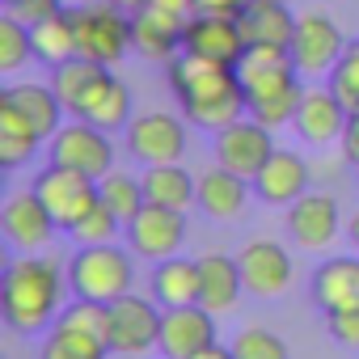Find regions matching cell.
I'll use <instances>...</instances> for the list:
<instances>
[{
    "label": "cell",
    "instance_id": "cell-1",
    "mask_svg": "<svg viewBox=\"0 0 359 359\" xmlns=\"http://www.w3.org/2000/svg\"><path fill=\"white\" fill-rule=\"evenodd\" d=\"M169 89H173L177 106H182V114L203 131H224L241 114H250L245 85H241L237 68H229V64H212V60L182 51L177 60H169Z\"/></svg>",
    "mask_w": 359,
    "mask_h": 359
},
{
    "label": "cell",
    "instance_id": "cell-2",
    "mask_svg": "<svg viewBox=\"0 0 359 359\" xmlns=\"http://www.w3.org/2000/svg\"><path fill=\"white\" fill-rule=\"evenodd\" d=\"M64 300V271L51 258H13L0 279V313L18 334H39L55 325Z\"/></svg>",
    "mask_w": 359,
    "mask_h": 359
},
{
    "label": "cell",
    "instance_id": "cell-3",
    "mask_svg": "<svg viewBox=\"0 0 359 359\" xmlns=\"http://www.w3.org/2000/svg\"><path fill=\"white\" fill-rule=\"evenodd\" d=\"M237 76L245 85V102H250V118L266 123L271 131H279L283 123L296 118V106L304 97L300 89V68L292 64V51L283 47H245Z\"/></svg>",
    "mask_w": 359,
    "mask_h": 359
},
{
    "label": "cell",
    "instance_id": "cell-4",
    "mask_svg": "<svg viewBox=\"0 0 359 359\" xmlns=\"http://www.w3.org/2000/svg\"><path fill=\"white\" fill-rule=\"evenodd\" d=\"M68 9L76 26V55L114 68L131 51V13H123L110 0H81Z\"/></svg>",
    "mask_w": 359,
    "mask_h": 359
},
{
    "label": "cell",
    "instance_id": "cell-5",
    "mask_svg": "<svg viewBox=\"0 0 359 359\" xmlns=\"http://www.w3.org/2000/svg\"><path fill=\"white\" fill-rule=\"evenodd\" d=\"M68 287L76 300H97L114 304L118 296L131 292V258L114 241L106 245H81L68 262Z\"/></svg>",
    "mask_w": 359,
    "mask_h": 359
},
{
    "label": "cell",
    "instance_id": "cell-6",
    "mask_svg": "<svg viewBox=\"0 0 359 359\" xmlns=\"http://www.w3.org/2000/svg\"><path fill=\"white\" fill-rule=\"evenodd\" d=\"M123 237H127L135 258H152V262L173 258L177 250H182V241H187V212H173V208H161V203H144L127 220Z\"/></svg>",
    "mask_w": 359,
    "mask_h": 359
},
{
    "label": "cell",
    "instance_id": "cell-7",
    "mask_svg": "<svg viewBox=\"0 0 359 359\" xmlns=\"http://www.w3.org/2000/svg\"><path fill=\"white\" fill-rule=\"evenodd\" d=\"M51 161L55 165H68V169H81L89 177H102L114 169V144H110V131L76 118V123H64L55 135H51Z\"/></svg>",
    "mask_w": 359,
    "mask_h": 359
},
{
    "label": "cell",
    "instance_id": "cell-8",
    "mask_svg": "<svg viewBox=\"0 0 359 359\" xmlns=\"http://www.w3.org/2000/svg\"><path fill=\"white\" fill-rule=\"evenodd\" d=\"M34 191H39V199L51 208V216L60 220V229L68 233V224H76V220L97 203V177L51 161V165L34 177Z\"/></svg>",
    "mask_w": 359,
    "mask_h": 359
},
{
    "label": "cell",
    "instance_id": "cell-9",
    "mask_svg": "<svg viewBox=\"0 0 359 359\" xmlns=\"http://www.w3.org/2000/svg\"><path fill=\"white\" fill-rule=\"evenodd\" d=\"M161 313L148 296H118L110 304V351L114 355H148L161 342Z\"/></svg>",
    "mask_w": 359,
    "mask_h": 359
},
{
    "label": "cell",
    "instance_id": "cell-10",
    "mask_svg": "<svg viewBox=\"0 0 359 359\" xmlns=\"http://www.w3.org/2000/svg\"><path fill=\"white\" fill-rule=\"evenodd\" d=\"M287 51H292V64L300 68V76H330V68L346 51V39L330 13H304V18H296V34H292Z\"/></svg>",
    "mask_w": 359,
    "mask_h": 359
},
{
    "label": "cell",
    "instance_id": "cell-11",
    "mask_svg": "<svg viewBox=\"0 0 359 359\" xmlns=\"http://www.w3.org/2000/svg\"><path fill=\"white\" fill-rule=\"evenodd\" d=\"M127 148L140 165H173L187 152V127L165 110H148L127 127Z\"/></svg>",
    "mask_w": 359,
    "mask_h": 359
},
{
    "label": "cell",
    "instance_id": "cell-12",
    "mask_svg": "<svg viewBox=\"0 0 359 359\" xmlns=\"http://www.w3.org/2000/svg\"><path fill=\"white\" fill-rule=\"evenodd\" d=\"M275 152V140H271V127L258 123V118H237L233 127L216 131V161L241 177H258V169L271 161Z\"/></svg>",
    "mask_w": 359,
    "mask_h": 359
},
{
    "label": "cell",
    "instance_id": "cell-13",
    "mask_svg": "<svg viewBox=\"0 0 359 359\" xmlns=\"http://www.w3.org/2000/svg\"><path fill=\"white\" fill-rule=\"evenodd\" d=\"M212 342H216V313H208L203 304H177V309L161 313L156 351L165 359H195Z\"/></svg>",
    "mask_w": 359,
    "mask_h": 359
},
{
    "label": "cell",
    "instance_id": "cell-14",
    "mask_svg": "<svg viewBox=\"0 0 359 359\" xmlns=\"http://www.w3.org/2000/svg\"><path fill=\"white\" fill-rule=\"evenodd\" d=\"M182 51L212 60V64H229L237 68L245 55V34L237 18H212V13H195L182 30Z\"/></svg>",
    "mask_w": 359,
    "mask_h": 359
},
{
    "label": "cell",
    "instance_id": "cell-15",
    "mask_svg": "<svg viewBox=\"0 0 359 359\" xmlns=\"http://www.w3.org/2000/svg\"><path fill=\"white\" fill-rule=\"evenodd\" d=\"M237 266H241V279H245V292L258 296V300H275L292 287V258L279 241H245L241 254H237Z\"/></svg>",
    "mask_w": 359,
    "mask_h": 359
},
{
    "label": "cell",
    "instance_id": "cell-16",
    "mask_svg": "<svg viewBox=\"0 0 359 359\" xmlns=\"http://www.w3.org/2000/svg\"><path fill=\"white\" fill-rule=\"evenodd\" d=\"M0 229H5L9 245H18V250H43V245L55 237L60 220L51 216V208H47V203L39 199V191L30 187V191L13 195V199L5 203V212H0Z\"/></svg>",
    "mask_w": 359,
    "mask_h": 359
},
{
    "label": "cell",
    "instance_id": "cell-17",
    "mask_svg": "<svg viewBox=\"0 0 359 359\" xmlns=\"http://www.w3.org/2000/svg\"><path fill=\"white\" fill-rule=\"evenodd\" d=\"M346 114H351V110L342 106V97H338L330 85H325V89H304L292 127H296V135H300L304 144L325 148V144L342 140V131H346Z\"/></svg>",
    "mask_w": 359,
    "mask_h": 359
},
{
    "label": "cell",
    "instance_id": "cell-18",
    "mask_svg": "<svg viewBox=\"0 0 359 359\" xmlns=\"http://www.w3.org/2000/svg\"><path fill=\"white\" fill-rule=\"evenodd\" d=\"M304 191H309V165L292 148H275L271 161L254 177V195L271 208H292Z\"/></svg>",
    "mask_w": 359,
    "mask_h": 359
},
{
    "label": "cell",
    "instance_id": "cell-19",
    "mask_svg": "<svg viewBox=\"0 0 359 359\" xmlns=\"http://www.w3.org/2000/svg\"><path fill=\"white\" fill-rule=\"evenodd\" d=\"M287 233L296 245L304 250H325L338 237V203L334 195H313L304 191L292 208H287Z\"/></svg>",
    "mask_w": 359,
    "mask_h": 359
},
{
    "label": "cell",
    "instance_id": "cell-20",
    "mask_svg": "<svg viewBox=\"0 0 359 359\" xmlns=\"http://www.w3.org/2000/svg\"><path fill=\"white\" fill-rule=\"evenodd\" d=\"M182 30H187V22H177L152 5L131 13V47H135V55L156 60V64H169L182 55Z\"/></svg>",
    "mask_w": 359,
    "mask_h": 359
},
{
    "label": "cell",
    "instance_id": "cell-21",
    "mask_svg": "<svg viewBox=\"0 0 359 359\" xmlns=\"http://www.w3.org/2000/svg\"><path fill=\"white\" fill-rule=\"evenodd\" d=\"M241 22V34H245V47H292V34H296V18L287 13L283 0H250L245 13L237 18Z\"/></svg>",
    "mask_w": 359,
    "mask_h": 359
},
{
    "label": "cell",
    "instance_id": "cell-22",
    "mask_svg": "<svg viewBox=\"0 0 359 359\" xmlns=\"http://www.w3.org/2000/svg\"><path fill=\"white\" fill-rule=\"evenodd\" d=\"M250 191H254L250 177H241V173L216 165V169H208V173L199 177V212H203L208 220H233V216H241Z\"/></svg>",
    "mask_w": 359,
    "mask_h": 359
},
{
    "label": "cell",
    "instance_id": "cell-23",
    "mask_svg": "<svg viewBox=\"0 0 359 359\" xmlns=\"http://www.w3.org/2000/svg\"><path fill=\"white\" fill-rule=\"evenodd\" d=\"M140 182H144L148 203H161V208H173V212L199 208V177H191L182 169V161H173V165H144Z\"/></svg>",
    "mask_w": 359,
    "mask_h": 359
},
{
    "label": "cell",
    "instance_id": "cell-24",
    "mask_svg": "<svg viewBox=\"0 0 359 359\" xmlns=\"http://www.w3.org/2000/svg\"><path fill=\"white\" fill-rule=\"evenodd\" d=\"M76 118H85V123H93V127H102V131H123V127H131V93H127V85L106 68V76H102V81L89 89V97L81 102Z\"/></svg>",
    "mask_w": 359,
    "mask_h": 359
},
{
    "label": "cell",
    "instance_id": "cell-25",
    "mask_svg": "<svg viewBox=\"0 0 359 359\" xmlns=\"http://www.w3.org/2000/svg\"><path fill=\"white\" fill-rule=\"evenodd\" d=\"M199 275H203L199 304H203L208 313L220 317V313L237 309V300H241V292H245V279H241L237 258H229V254H208V258H199Z\"/></svg>",
    "mask_w": 359,
    "mask_h": 359
},
{
    "label": "cell",
    "instance_id": "cell-26",
    "mask_svg": "<svg viewBox=\"0 0 359 359\" xmlns=\"http://www.w3.org/2000/svg\"><path fill=\"white\" fill-rule=\"evenodd\" d=\"M313 300L321 313L359 309V258H330L313 275Z\"/></svg>",
    "mask_w": 359,
    "mask_h": 359
},
{
    "label": "cell",
    "instance_id": "cell-27",
    "mask_svg": "<svg viewBox=\"0 0 359 359\" xmlns=\"http://www.w3.org/2000/svg\"><path fill=\"white\" fill-rule=\"evenodd\" d=\"M199 258H161L152 271V300L161 309H177V304H199Z\"/></svg>",
    "mask_w": 359,
    "mask_h": 359
},
{
    "label": "cell",
    "instance_id": "cell-28",
    "mask_svg": "<svg viewBox=\"0 0 359 359\" xmlns=\"http://www.w3.org/2000/svg\"><path fill=\"white\" fill-rule=\"evenodd\" d=\"M5 102H13L22 114H26V123L39 131V140H51L60 127H64V102H60V93L51 89V85H34V81H26V85H9L5 93H0Z\"/></svg>",
    "mask_w": 359,
    "mask_h": 359
},
{
    "label": "cell",
    "instance_id": "cell-29",
    "mask_svg": "<svg viewBox=\"0 0 359 359\" xmlns=\"http://www.w3.org/2000/svg\"><path fill=\"white\" fill-rule=\"evenodd\" d=\"M102 76H106V64H93V60H85V55H72V60H64V64L51 68V89L60 93L64 110L76 118L81 102L89 97V89H93Z\"/></svg>",
    "mask_w": 359,
    "mask_h": 359
},
{
    "label": "cell",
    "instance_id": "cell-30",
    "mask_svg": "<svg viewBox=\"0 0 359 359\" xmlns=\"http://www.w3.org/2000/svg\"><path fill=\"white\" fill-rule=\"evenodd\" d=\"M30 34H34V60L51 64V68L76 55V26H72V9H60L55 18L39 22Z\"/></svg>",
    "mask_w": 359,
    "mask_h": 359
},
{
    "label": "cell",
    "instance_id": "cell-31",
    "mask_svg": "<svg viewBox=\"0 0 359 359\" xmlns=\"http://www.w3.org/2000/svg\"><path fill=\"white\" fill-rule=\"evenodd\" d=\"M110 355V342L85 334V330H68V325H55L43 342V355L39 359H106Z\"/></svg>",
    "mask_w": 359,
    "mask_h": 359
},
{
    "label": "cell",
    "instance_id": "cell-32",
    "mask_svg": "<svg viewBox=\"0 0 359 359\" xmlns=\"http://www.w3.org/2000/svg\"><path fill=\"white\" fill-rule=\"evenodd\" d=\"M97 195H102V203L127 224L144 203H148V195H144V182H140V177H131V173H106L102 177V182H97Z\"/></svg>",
    "mask_w": 359,
    "mask_h": 359
},
{
    "label": "cell",
    "instance_id": "cell-33",
    "mask_svg": "<svg viewBox=\"0 0 359 359\" xmlns=\"http://www.w3.org/2000/svg\"><path fill=\"white\" fill-rule=\"evenodd\" d=\"M123 229H127V224H123V220L102 203V195H97V203H93L76 224H68V237H72L76 245H106V241H114Z\"/></svg>",
    "mask_w": 359,
    "mask_h": 359
},
{
    "label": "cell",
    "instance_id": "cell-34",
    "mask_svg": "<svg viewBox=\"0 0 359 359\" xmlns=\"http://www.w3.org/2000/svg\"><path fill=\"white\" fill-rule=\"evenodd\" d=\"M26 60H34V34L26 22L5 13L0 18V72H18Z\"/></svg>",
    "mask_w": 359,
    "mask_h": 359
},
{
    "label": "cell",
    "instance_id": "cell-35",
    "mask_svg": "<svg viewBox=\"0 0 359 359\" xmlns=\"http://www.w3.org/2000/svg\"><path fill=\"white\" fill-rule=\"evenodd\" d=\"M55 325H68V330H85L102 342H110V304H97V300H72L68 309H60Z\"/></svg>",
    "mask_w": 359,
    "mask_h": 359
},
{
    "label": "cell",
    "instance_id": "cell-36",
    "mask_svg": "<svg viewBox=\"0 0 359 359\" xmlns=\"http://www.w3.org/2000/svg\"><path fill=\"white\" fill-rule=\"evenodd\" d=\"M233 355H237V359H292V355H287V342H283L275 330H262V325L241 330L237 342H233Z\"/></svg>",
    "mask_w": 359,
    "mask_h": 359
},
{
    "label": "cell",
    "instance_id": "cell-37",
    "mask_svg": "<svg viewBox=\"0 0 359 359\" xmlns=\"http://www.w3.org/2000/svg\"><path fill=\"white\" fill-rule=\"evenodd\" d=\"M330 89L342 97V106L346 110H355L359 106V39L355 43H346V51L338 55V64L330 68Z\"/></svg>",
    "mask_w": 359,
    "mask_h": 359
},
{
    "label": "cell",
    "instance_id": "cell-38",
    "mask_svg": "<svg viewBox=\"0 0 359 359\" xmlns=\"http://www.w3.org/2000/svg\"><path fill=\"white\" fill-rule=\"evenodd\" d=\"M43 140H34V135H13V131H0V165L5 169H18V165H26L30 156H34V148H39Z\"/></svg>",
    "mask_w": 359,
    "mask_h": 359
},
{
    "label": "cell",
    "instance_id": "cell-39",
    "mask_svg": "<svg viewBox=\"0 0 359 359\" xmlns=\"http://www.w3.org/2000/svg\"><path fill=\"white\" fill-rule=\"evenodd\" d=\"M325 330L338 346H359V309H338L325 313Z\"/></svg>",
    "mask_w": 359,
    "mask_h": 359
},
{
    "label": "cell",
    "instance_id": "cell-40",
    "mask_svg": "<svg viewBox=\"0 0 359 359\" xmlns=\"http://www.w3.org/2000/svg\"><path fill=\"white\" fill-rule=\"evenodd\" d=\"M60 9H68L64 0H18V5H9V13H13L18 22H26L30 30H34L39 22H47V18H55Z\"/></svg>",
    "mask_w": 359,
    "mask_h": 359
},
{
    "label": "cell",
    "instance_id": "cell-41",
    "mask_svg": "<svg viewBox=\"0 0 359 359\" xmlns=\"http://www.w3.org/2000/svg\"><path fill=\"white\" fill-rule=\"evenodd\" d=\"M250 0H195L199 13H212V18H241Z\"/></svg>",
    "mask_w": 359,
    "mask_h": 359
},
{
    "label": "cell",
    "instance_id": "cell-42",
    "mask_svg": "<svg viewBox=\"0 0 359 359\" xmlns=\"http://www.w3.org/2000/svg\"><path fill=\"white\" fill-rule=\"evenodd\" d=\"M342 156H346V165H359V106L346 114V131H342Z\"/></svg>",
    "mask_w": 359,
    "mask_h": 359
},
{
    "label": "cell",
    "instance_id": "cell-43",
    "mask_svg": "<svg viewBox=\"0 0 359 359\" xmlns=\"http://www.w3.org/2000/svg\"><path fill=\"white\" fill-rule=\"evenodd\" d=\"M152 9H161V13H169V18H177V22H191L199 9H195V0H148Z\"/></svg>",
    "mask_w": 359,
    "mask_h": 359
},
{
    "label": "cell",
    "instance_id": "cell-44",
    "mask_svg": "<svg viewBox=\"0 0 359 359\" xmlns=\"http://www.w3.org/2000/svg\"><path fill=\"white\" fill-rule=\"evenodd\" d=\"M195 359H237V355H233V346H220V342H212V346H203Z\"/></svg>",
    "mask_w": 359,
    "mask_h": 359
},
{
    "label": "cell",
    "instance_id": "cell-45",
    "mask_svg": "<svg viewBox=\"0 0 359 359\" xmlns=\"http://www.w3.org/2000/svg\"><path fill=\"white\" fill-rule=\"evenodd\" d=\"M346 237H351V245H355V254H359V208H355L351 220H346Z\"/></svg>",
    "mask_w": 359,
    "mask_h": 359
},
{
    "label": "cell",
    "instance_id": "cell-46",
    "mask_svg": "<svg viewBox=\"0 0 359 359\" xmlns=\"http://www.w3.org/2000/svg\"><path fill=\"white\" fill-rule=\"evenodd\" d=\"M110 5H118L123 13H140V9L148 5V0H110Z\"/></svg>",
    "mask_w": 359,
    "mask_h": 359
},
{
    "label": "cell",
    "instance_id": "cell-47",
    "mask_svg": "<svg viewBox=\"0 0 359 359\" xmlns=\"http://www.w3.org/2000/svg\"><path fill=\"white\" fill-rule=\"evenodd\" d=\"M64 5H81V0H64Z\"/></svg>",
    "mask_w": 359,
    "mask_h": 359
},
{
    "label": "cell",
    "instance_id": "cell-48",
    "mask_svg": "<svg viewBox=\"0 0 359 359\" xmlns=\"http://www.w3.org/2000/svg\"><path fill=\"white\" fill-rule=\"evenodd\" d=\"M9 5H18V0H5V9H9Z\"/></svg>",
    "mask_w": 359,
    "mask_h": 359
}]
</instances>
